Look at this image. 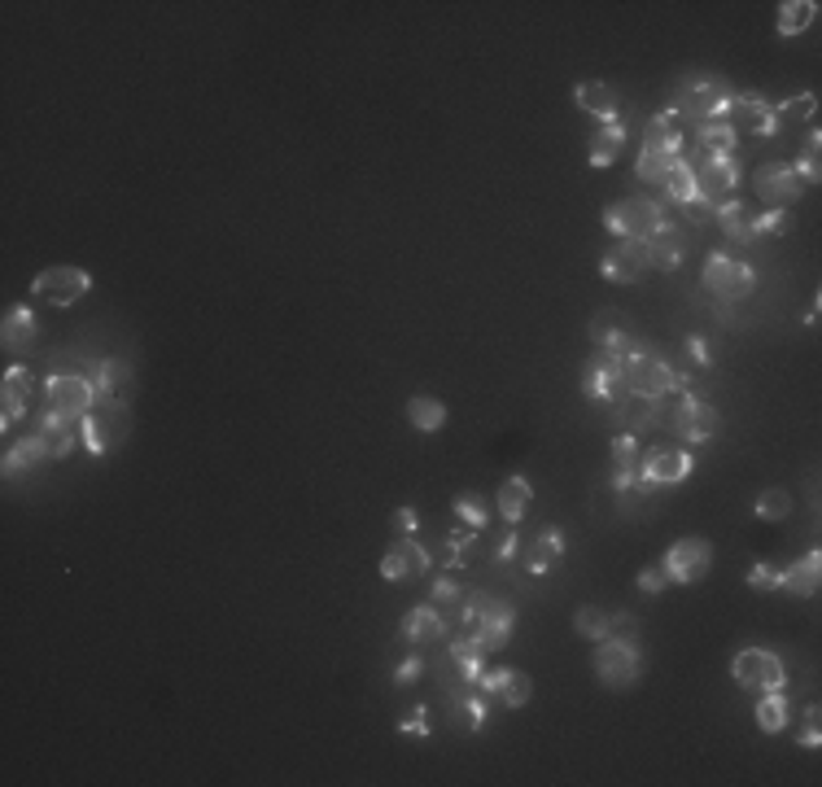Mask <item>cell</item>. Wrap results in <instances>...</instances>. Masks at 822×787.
<instances>
[{
  "mask_svg": "<svg viewBox=\"0 0 822 787\" xmlns=\"http://www.w3.org/2000/svg\"><path fill=\"white\" fill-rule=\"evenodd\" d=\"M661 569H665V578H670V582H678V587L704 582V578H709V569H713V543H709V539H700V534L678 539V543H674V548L661 556Z\"/></svg>",
  "mask_w": 822,
  "mask_h": 787,
  "instance_id": "9",
  "label": "cell"
},
{
  "mask_svg": "<svg viewBox=\"0 0 822 787\" xmlns=\"http://www.w3.org/2000/svg\"><path fill=\"white\" fill-rule=\"evenodd\" d=\"M609 635L635 639V635H639V617H635V613H609Z\"/></svg>",
  "mask_w": 822,
  "mask_h": 787,
  "instance_id": "52",
  "label": "cell"
},
{
  "mask_svg": "<svg viewBox=\"0 0 822 787\" xmlns=\"http://www.w3.org/2000/svg\"><path fill=\"white\" fill-rule=\"evenodd\" d=\"M516 548H520V543H516V534H507V539L494 548V561H512V556H516Z\"/></svg>",
  "mask_w": 822,
  "mask_h": 787,
  "instance_id": "56",
  "label": "cell"
},
{
  "mask_svg": "<svg viewBox=\"0 0 822 787\" xmlns=\"http://www.w3.org/2000/svg\"><path fill=\"white\" fill-rule=\"evenodd\" d=\"M665 219L670 214H665L661 197H622V201L604 206V228L617 241H652Z\"/></svg>",
  "mask_w": 822,
  "mask_h": 787,
  "instance_id": "5",
  "label": "cell"
},
{
  "mask_svg": "<svg viewBox=\"0 0 822 787\" xmlns=\"http://www.w3.org/2000/svg\"><path fill=\"white\" fill-rule=\"evenodd\" d=\"M596 678L609 687V691H630L635 683H639V669H643V652H639V643L635 639H617V635H609V639H600L596 643Z\"/></svg>",
  "mask_w": 822,
  "mask_h": 787,
  "instance_id": "6",
  "label": "cell"
},
{
  "mask_svg": "<svg viewBox=\"0 0 822 787\" xmlns=\"http://www.w3.org/2000/svg\"><path fill=\"white\" fill-rule=\"evenodd\" d=\"M722 119H726L735 132H752V136H774V132H778L774 106H770L761 93H735Z\"/></svg>",
  "mask_w": 822,
  "mask_h": 787,
  "instance_id": "17",
  "label": "cell"
},
{
  "mask_svg": "<svg viewBox=\"0 0 822 787\" xmlns=\"http://www.w3.org/2000/svg\"><path fill=\"white\" fill-rule=\"evenodd\" d=\"M626 364V381H630V394H643V398H670L678 390L691 385L687 372H678L670 359H661L648 342H639L630 355H617Z\"/></svg>",
  "mask_w": 822,
  "mask_h": 787,
  "instance_id": "2",
  "label": "cell"
},
{
  "mask_svg": "<svg viewBox=\"0 0 822 787\" xmlns=\"http://www.w3.org/2000/svg\"><path fill=\"white\" fill-rule=\"evenodd\" d=\"M88 290H93V276L84 268H45L32 281V294L40 303H53V307H75Z\"/></svg>",
  "mask_w": 822,
  "mask_h": 787,
  "instance_id": "15",
  "label": "cell"
},
{
  "mask_svg": "<svg viewBox=\"0 0 822 787\" xmlns=\"http://www.w3.org/2000/svg\"><path fill=\"white\" fill-rule=\"evenodd\" d=\"M123 385H132V364L127 359H101L97 364V390L101 394H123Z\"/></svg>",
  "mask_w": 822,
  "mask_h": 787,
  "instance_id": "41",
  "label": "cell"
},
{
  "mask_svg": "<svg viewBox=\"0 0 822 787\" xmlns=\"http://www.w3.org/2000/svg\"><path fill=\"white\" fill-rule=\"evenodd\" d=\"M670 429H674V433H678L683 442L700 446V442H709V438H713V433L722 429V411L687 394V398H683V403L674 407V416H670Z\"/></svg>",
  "mask_w": 822,
  "mask_h": 787,
  "instance_id": "18",
  "label": "cell"
},
{
  "mask_svg": "<svg viewBox=\"0 0 822 787\" xmlns=\"http://www.w3.org/2000/svg\"><path fill=\"white\" fill-rule=\"evenodd\" d=\"M674 162H678L674 153H652V149H639L635 171H639V180H643V184H661V180H665V171H670Z\"/></svg>",
  "mask_w": 822,
  "mask_h": 787,
  "instance_id": "45",
  "label": "cell"
},
{
  "mask_svg": "<svg viewBox=\"0 0 822 787\" xmlns=\"http://www.w3.org/2000/svg\"><path fill=\"white\" fill-rule=\"evenodd\" d=\"M670 587V578H665V569L661 565H648L643 574H639V591H648V595H661Z\"/></svg>",
  "mask_w": 822,
  "mask_h": 787,
  "instance_id": "53",
  "label": "cell"
},
{
  "mask_svg": "<svg viewBox=\"0 0 822 787\" xmlns=\"http://www.w3.org/2000/svg\"><path fill=\"white\" fill-rule=\"evenodd\" d=\"M499 516L507 520V525H520V516L529 512V499H533V485L525 481V477H507L503 485H499Z\"/></svg>",
  "mask_w": 822,
  "mask_h": 787,
  "instance_id": "35",
  "label": "cell"
},
{
  "mask_svg": "<svg viewBox=\"0 0 822 787\" xmlns=\"http://www.w3.org/2000/svg\"><path fill=\"white\" fill-rule=\"evenodd\" d=\"M93 403H97V385L88 377H75V372L49 377L45 398H40V416H36V433H45V429H79L88 420Z\"/></svg>",
  "mask_w": 822,
  "mask_h": 787,
  "instance_id": "1",
  "label": "cell"
},
{
  "mask_svg": "<svg viewBox=\"0 0 822 787\" xmlns=\"http://www.w3.org/2000/svg\"><path fill=\"white\" fill-rule=\"evenodd\" d=\"M455 516L468 525L473 534H486V507L477 503V494H473V490H464V494L455 499Z\"/></svg>",
  "mask_w": 822,
  "mask_h": 787,
  "instance_id": "46",
  "label": "cell"
},
{
  "mask_svg": "<svg viewBox=\"0 0 822 787\" xmlns=\"http://www.w3.org/2000/svg\"><path fill=\"white\" fill-rule=\"evenodd\" d=\"M40 438L49 442V459H66V455L75 451V438H79V429H45Z\"/></svg>",
  "mask_w": 822,
  "mask_h": 787,
  "instance_id": "47",
  "label": "cell"
},
{
  "mask_svg": "<svg viewBox=\"0 0 822 787\" xmlns=\"http://www.w3.org/2000/svg\"><path fill=\"white\" fill-rule=\"evenodd\" d=\"M481 687H486L494 700H503V709H525L529 696H533V678H529L525 669H486V674H481Z\"/></svg>",
  "mask_w": 822,
  "mask_h": 787,
  "instance_id": "24",
  "label": "cell"
},
{
  "mask_svg": "<svg viewBox=\"0 0 822 787\" xmlns=\"http://www.w3.org/2000/svg\"><path fill=\"white\" fill-rule=\"evenodd\" d=\"M0 394H5V407H0V429H14V425L27 416L32 394H36L32 368H10V372H5V385H0Z\"/></svg>",
  "mask_w": 822,
  "mask_h": 787,
  "instance_id": "22",
  "label": "cell"
},
{
  "mask_svg": "<svg viewBox=\"0 0 822 787\" xmlns=\"http://www.w3.org/2000/svg\"><path fill=\"white\" fill-rule=\"evenodd\" d=\"M40 337V324H36V311L32 307H10L5 311V324H0V346L10 355H27Z\"/></svg>",
  "mask_w": 822,
  "mask_h": 787,
  "instance_id": "26",
  "label": "cell"
},
{
  "mask_svg": "<svg viewBox=\"0 0 822 787\" xmlns=\"http://www.w3.org/2000/svg\"><path fill=\"white\" fill-rule=\"evenodd\" d=\"M390 525H394V534H398V539H416L420 516H416V507H398V512L390 516Z\"/></svg>",
  "mask_w": 822,
  "mask_h": 787,
  "instance_id": "50",
  "label": "cell"
},
{
  "mask_svg": "<svg viewBox=\"0 0 822 787\" xmlns=\"http://www.w3.org/2000/svg\"><path fill=\"white\" fill-rule=\"evenodd\" d=\"M731 674H735V683H739L744 691H752V696H761V691H783V683H787L783 661H778L774 652H765V648H744V652H735Z\"/></svg>",
  "mask_w": 822,
  "mask_h": 787,
  "instance_id": "10",
  "label": "cell"
},
{
  "mask_svg": "<svg viewBox=\"0 0 822 787\" xmlns=\"http://www.w3.org/2000/svg\"><path fill=\"white\" fill-rule=\"evenodd\" d=\"M407 420H412L416 433H438V429L446 425V403L433 398V394H412V403H407Z\"/></svg>",
  "mask_w": 822,
  "mask_h": 787,
  "instance_id": "36",
  "label": "cell"
},
{
  "mask_svg": "<svg viewBox=\"0 0 822 787\" xmlns=\"http://www.w3.org/2000/svg\"><path fill=\"white\" fill-rule=\"evenodd\" d=\"M757 228H761V236H787L792 232V214L787 210H761Z\"/></svg>",
  "mask_w": 822,
  "mask_h": 787,
  "instance_id": "48",
  "label": "cell"
},
{
  "mask_svg": "<svg viewBox=\"0 0 822 787\" xmlns=\"http://www.w3.org/2000/svg\"><path fill=\"white\" fill-rule=\"evenodd\" d=\"M796 743H800V748H809V752L822 743V713H818V704H809V709H805V726H800V739H796Z\"/></svg>",
  "mask_w": 822,
  "mask_h": 787,
  "instance_id": "49",
  "label": "cell"
},
{
  "mask_svg": "<svg viewBox=\"0 0 822 787\" xmlns=\"http://www.w3.org/2000/svg\"><path fill=\"white\" fill-rule=\"evenodd\" d=\"M127 433H132V407H127V398H123V394H101V390H97V403H93L88 420L79 425L84 446L101 459V455L119 451V446L127 442Z\"/></svg>",
  "mask_w": 822,
  "mask_h": 787,
  "instance_id": "3",
  "label": "cell"
},
{
  "mask_svg": "<svg viewBox=\"0 0 822 787\" xmlns=\"http://www.w3.org/2000/svg\"><path fill=\"white\" fill-rule=\"evenodd\" d=\"M818 145H822V136H818V127H809V136H805V153H800V162H792L805 188L822 180V167H818Z\"/></svg>",
  "mask_w": 822,
  "mask_h": 787,
  "instance_id": "43",
  "label": "cell"
},
{
  "mask_svg": "<svg viewBox=\"0 0 822 787\" xmlns=\"http://www.w3.org/2000/svg\"><path fill=\"white\" fill-rule=\"evenodd\" d=\"M661 403H665V398H643V394H630V398H622V403H617V407H609V411H613L617 429L635 433V429H648V425H657V420H661Z\"/></svg>",
  "mask_w": 822,
  "mask_h": 787,
  "instance_id": "31",
  "label": "cell"
},
{
  "mask_svg": "<svg viewBox=\"0 0 822 787\" xmlns=\"http://www.w3.org/2000/svg\"><path fill=\"white\" fill-rule=\"evenodd\" d=\"M696 468L691 451H674V446H652L639 455V490L635 494H652L657 485H678L687 481Z\"/></svg>",
  "mask_w": 822,
  "mask_h": 787,
  "instance_id": "8",
  "label": "cell"
},
{
  "mask_svg": "<svg viewBox=\"0 0 822 787\" xmlns=\"http://www.w3.org/2000/svg\"><path fill=\"white\" fill-rule=\"evenodd\" d=\"M731 97H735V88H731L726 79H717V75H687V79L674 84L670 110H674L678 119L704 123V119H722L726 106H731Z\"/></svg>",
  "mask_w": 822,
  "mask_h": 787,
  "instance_id": "4",
  "label": "cell"
},
{
  "mask_svg": "<svg viewBox=\"0 0 822 787\" xmlns=\"http://www.w3.org/2000/svg\"><path fill=\"white\" fill-rule=\"evenodd\" d=\"M700 281H704V290H709L713 298H722V303H744V298L757 290V272L748 268L744 258H735V254H726V249H717V254L704 258Z\"/></svg>",
  "mask_w": 822,
  "mask_h": 787,
  "instance_id": "7",
  "label": "cell"
},
{
  "mask_svg": "<svg viewBox=\"0 0 822 787\" xmlns=\"http://www.w3.org/2000/svg\"><path fill=\"white\" fill-rule=\"evenodd\" d=\"M687 162H691V171H696V188H700V201H704V206H722L726 197H735V184H739V162H735V158H704V153H691Z\"/></svg>",
  "mask_w": 822,
  "mask_h": 787,
  "instance_id": "13",
  "label": "cell"
},
{
  "mask_svg": "<svg viewBox=\"0 0 822 787\" xmlns=\"http://www.w3.org/2000/svg\"><path fill=\"white\" fill-rule=\"evenodd\" d=\"M818 587H822V556H818V552H805L796 565L778 569V591H787V595L813 600Z\"/></svg>",
  "mask_w": 822,
  "mask_h": 787,
  "instance_id": "25",
  "label": "cell"
},
{
  "mask_svg": "<svg viewBox=\"0 0 822 787\" xmlns=\"http://www.w3.org/2000/svg\"><path fill=\"white\" fill-rule=\"evenodd\" d=\"M713 219L722 223V232H726V241L735 245V249H748V245H757L761 241V228H757V214L739 201V197H726L722 206H713Z\"/></svg>",
  "mask_w": 822,
  "mask_h": 787,
  "instance_id": "21",
  "label": "cell"
},
{
  "mask_svg": "<svg viewBox=\"0 0 822 787\" xmlns=\"http://www.w3.org/2000/svg\"><path fill=\"white\" fill-rule=\"evenodd\" d=\"M752 507H757V516H761V520H787V516H792V507H796V499H792L783 485H770V490H761V494H757V503H752Z\"/></svg>",
  "mask_w": 822,
  "mask_h": 787,
  "instance_id": "40",
  "label": "cell"
},
{
  "mask_svg": "<svg viewBox=\"0 0 822 787\" xmlns=\"http://www.w3.org/2000/svg\"><path fill=\"white\" fill-rule=\"evenodd\" d=\"M687 355H691V364H700V368H709L713 359H709V342L704 337H687Z\"/></svg>",
  "mask_w": 822,
  "mask_h": 787,
  "instance_id": "55",
  "label": "cell"
},
{
  "mask_svg": "<svg viewBox=\"0 0 822 787\" xmlns=\"http://www.w3.org/2000/svg\"><path fill=\"white\" fill-rule=\"evenodd\" d=\"M657 193H661V201H670V206H691V201H700V188H696V171H691V162L687 158H678L670 171H665V180L657 184Z\"/></svg>",
  "mask_w": 822,
  "mask_h": 787,
  "instance_id": "30",
  "label": "cell"
},
{
  "mask_svg": "<svg viewBox=\"0 0 822 787\" xmlns=\"http://www.w3.org/2000/svg\"><path fill=\"white\" fill-rule=\"evenodd\" d=\"M687 241H691V232H687L683 223L665 219V223L657 228V236L648 241V262H652L657 272H678V262H683V254H687Z\"/></svg>",
  "mask_w": 822,
  "mask_h": 787,
  "instance_id": "20",
  "label": "cell"
},
{
  "mask_svg": "<svg viewBox=\"0 0 822 787\" xmlns=\"http://www.w3.org/2000/svg\"><path fill=\"white\" fill-rule=\"evenodd\" d=\"M622 149H626V123H604L587 140V162L591 167H613L622 158Z\"/></svg>",
  "mask_w": 822,
  "mask_h": 787,
  "instance_id": "32",
  "label": "cell"
},
{
  "mask_svg": "<svg viewBox=\"0 0 822 787\" xmlns=\"http://www.w3.org/2000/svg\"><path fill=\"white\" fill-rule=\"evenodd\" d=\"M752 188H757V197H761L770 210H787V206L800 201V193H805V184H800V175H796L792 162H761L757 175H752Z\"/></svg>",
  "mask_w": 822,
  "mask_h": 787,
  "instance_id": "14",
  "label": "cell"
},
{
  "mask_svg": "<svg viewBox=\"0 0 822 787\" xmlns=\"http://www.w3.org/2000/svg\"><path fill=\"white\" fill-rule=\"evenodd\" d=\"M587 337H591V346L600 351V355H630L643 337L630 329V316L622 311V307H600L596 316H591V324H587Z\"/></svg>",
  "mask_w": 822,
  "mask_h": 787,
  "instance_id": "12",
  "label": "cell"
},
{
  "mask_svg": "<svg viewBox=\"0 0 822 787\" xmlns=\"http://www.w3.org/2000/svg\"><path fill=\"white\" fill-rule=\"evenodd\" d=\"M429 569V552L416 543V539H394L381 556V578L385 582H412Z\"/></svg>",
  "mask_w": 822,
  "mask_h": 787,
  "instance_id": "19",
  "label": "cell"
},
{
  "mask_svg": "<svg viewBox=\"0 0 822 787\" xmlns=\"http://www.w3.org/2000/svg\"><path fill=\"white\" fill-rule=\"evenodd\" d=\"M735 145H739V132L726 119L696 123V153H704V158H735Z\"/></svg>",
  "mask_w": 822,
  "mask_h": 787,
  "instance_id": "29",
  "label": "cell"
},
{
  "mask_svg": "<svg viewBox=\"0 0 822 787\" xmlns=\"http://www.w3.org/2000/svg\"><path fill=\"white\" fill-rule=\"evenodd\" d=\"M565 561V534L556 530V525H547V530H538V539L525 548V574L533 578H547V574H556Z\"/></svg>",
  "mask_w": 822,
  "mask_h": 787,
  "instance_id": "23",
  "label": "cell"
},
{
  "mask_svg": "<svg viewBox=\"0 0 822 787\" xmlns=\"http://www.w3.org/2000/svg\"><path fill=\"white\" fill-rule=\"evenodd\" d=\"M748 587L752 591H778V569L774 565H752L748 569Z\"/></svg>",
  "mask_w": 822,
  "mask_h": 787,
  "instance_id": "51",
  "label": "cell"
},
{
  "mask_svg": "<svg viewBox=\"0 0 822 787\" xmlns=\"http://www.w3.org/2000/svg\"><path fill=\"white\" fill-rule=\"evenodd\" d=\"M600 272H604V281H613V285H639V281L652 272L648 241H617V245L604 254Z\"/></svg>",
  "mask_w": 822,
  "mask_h": 787,
  "instance_id": "16",
  "label": "cell"
},
{
  "mask_svg": "<svg viewBox=\"0 0 822 787\" xmlns=\"http://www.w3.org/2000/svg\"><path fill=\"white\" fill-rule=\"evenodd\" d=\"M582 394L591 403H604V407H617L622 398H630V381H626V364L617 355H600L587 364V377H582Z\"/></svg>",
  "mask_w": 822,
  "mask_h": 787,
  "instance_id": "11",
  "label": "cell"
},
{
  "mask_svg": "<svg viewBox=\"0 0 822 787\" xmlns=\"http://www.w3.org/2000/svg\"><path fill=\"white\" fill-rule=\"evenodd\" d=\"M398 635H403L407 643H433V639L446 635V617H442L433 604H420V608H412V613L403 617Z\"/></svg>",
  "mask_w": 822,
  "mask_h": 787,
  "instance_id": "33",
  "label": "cell"
},
{
  "mask_svg": "<svg viewBox=\"0 0 822 787\" xmlns=\"http://www.w3.org/2000/svg\"><path fill=\"white\" fill-rule=\"evenodd\" d=\"M683 140H687V132H683V119H678L674 110L648 119V127H643V149H652V153H674V158H683Z\"/></svg>",
  "mask_w": 822,
  "mask_h": 787,
  "instance_id": "28",
  "label": "cell"
},
{
  "mask_svg": "<svg viewBox=\"0 0 822 787\" xmlns=\"http://www.w3.org/2000/svg\"><path fill=\"white\" fill-rule=\"evenodd\" d=\"M451 665H455V678L481 683V674H486V652H481V643H477L473 635H459V639L451 643Z\"/></svg>",
  "mask_w": 822,
  "mask_h": 787,
  "instance_id": "37",
  "label": "cell"
},
{
  "mask_svg": "<svg viewBox=\"0 0 822 787\" xmlns=\"http://www.w3.org/2000/svg\"><path fill=\"white\" fill-rule=\"evenodd\" d=\"M574 101H578V110H582V114H591V119H596V127H604V123H617V110H622V101H617V93H613V88H609L604 79H587V84H578Z\"/></svg>",
  "mask_w": 822,
  "mask_h": 787,
  "instance_id": "27",
  "label": "cell"
},
{
  "mask_svg": "<svg viewBox=\"0 0 822 787\" xmlns=\"http://www.w3.org/2000/svg\"><path fill=\"white\" fill-rule=\"evenodd\" d=\"M40 464H49V442H45L40 433H32V438H23V442H14V446L5 451V477L32 472V468H40Z\"/></svg>",
  "mask_w": 822,
  "mask_h": 787,
  "instance_id": "34",
  "label": "cell"
},
{
  "mask_svg": "<svg viewBox=\"0 0 822 787\" xmlns=\"http://www.w3.org/2000/svg\"><path fill=\"white\" fill-rule=\"evenodd\" d=\"M813 110H818V93H800V97H792V101H783V106H774V119H778V127L783 123H809L813 119Z\"/></svg>",
  "mask_w": 822,
  "mask_h": 787,
  "instance_id": "44",
  "label": "cell"
},
{
  "mask_svg": "<svg viewBox=\"0 0 822 787\" xmlns=\"http://www.w3.org/2000/svg\"><path fill=\"white\" fill-rule=\"evenodd\" d=\"M813 14H818V5L813 0H783L778 5V19H774V27H778V36H800L809 23H813Z\"/></svg>",
  "mask_w": 822,
  "mask_h": 787,
  "instance_id": "39",
  "label": "cell"
},
{
  "mask_svg": "<svg viewBox=\"0 0 822 787\" xmlns=\"http://www.w3.org/2000/svg\"><path fill=\"white\" fill-rule=\"evenodd\" d=\"M757 730L761 735H783L787 730V700H783V691H761L757 696Z\"/></svg>",
  "mask_w": 822,
  "mask_h": 787,
  "instance_id": "38",
  "label": "cell"
},
{
  "mask_svg": "<svg viewBox=\"0 0 822 787\" xmlns=\"http://www.w3.org/2000/svg\"><path fill=\"white\" fill-rule=\"evenodd\" d=\"M420 674H425V661H420V656H412V661H403V665L394 669V687H412Z\"/></svg>",
  "mask_w": 822,
  "mask_h": 787,
  "instance_id": "54",
  "label": "cell"
},
{
  "mask_svg": "<svg viewBox=\"0 0 822 787\" xmlns=\"http://www.w3.org/2000/svg\"><path fill=\"white\" fill-rule=\"evenodd\" d=\"M574 630H578L587 643H600V639H609V613L596 608V604H587V608L574 613Z\"/></svg>",
  "mask_w": 822,
  "mask_h": 787,
  "instance_id": "42",
  "label": "cell"
}]
</instances>
